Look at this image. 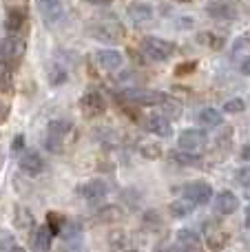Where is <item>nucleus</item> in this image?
Returning a JSON list of instances; mask_svg holds the SVG:
<instances>
[{
  "label": "nucleus",
  "mask_w": 250,
  "mask_h": 252,
  "mask_svg": "<svg viewBox=\"0 0 250 252\" xmlns=\"http://www.w3.org/2000/svg\"><path fill=\"white\" fill-rule=\"evenodd\" d=\"M239 197L235 195L233 190H221L215 195V213L221 215V217H228V215H235L239 210Z\"/></svg>",
  "instance_id": "nucleus-16"
},
{
  "label": "nucleus",
  "mask_w": 250,
  "mask_h": 252,
  "mask_svg": "<svg viewBox=\"0 0 250 252\" xmlns=\"http://www.w3.org/2000/svg\"><path fill=\"white\" fill-rule=\"evenodd\" d=\"M80 109L87 118H100L106 111V97L97 89H87L80 97Z\"/></svg>",
  "instance_id": "nucleus-10"
},
{
  "label": "nucleus",
  "mask_w": 250,
  "mask_h": 252,
  "mask_svg": "<svg viewBox=\"0 0 250 252\" xmlns=\"http://www.w3.org/2000/svg\"><path fill=\"white\" fill-rule=\"evenodd\" d=\"M208 144V135L202 128H184L177 135V146L180 151L190 153V155H202Z\"/></svg>",
  "instance_id": "nucleus-4"
},
{
  "label": "nucleus",
  "mask_w": 250,
  "mask_h": 252,
  "mask_svg": "<svg viewBox=\"0 0 250 252\" xmlns=\"http://www.w3.org/2000/svg\"><path fill=\"white\" fill-rule=\"evenodd\" d=\"M18 168H20V173L27 175V177H38L44 170V159L38 151L25 148V151L18 155Z\"/></svg>",
  "instance_id": "nucleus-11"
},
{
  "label": "nucleus",
  "mask_w": 250,
  "mask_h": 252,
  "mask_svg": "<svg viewBox=\"0 0 250 252\" xmlns=\"http://www.w3.org/2000/svg\"><path fill=\"white\" fill-rule=\"evenodd\" d=\"M239 73L250 75V56H246L242 62H239Z\"/></svg>",
  "instance_id": "nucleus-36"
},
{
  "label": "nucleus",
  "mask_w": 250,
  "mask_h": 252,
  "mask_svg": "<svg viewBox=\"0 0 250 252\" xmlns=\"http://www.w3.org/2000/svg\"><path fill=\"white\" fill-rule=\"evenodd\" d=\"M22 25H25V11L22 9H9L7 20H4V27L9 29V33H16Z\"/></svg>",
  "instance_id": "nucleus-25"
},
{
  "label": "nucleus",
  "mask_w": 250,
  "mask_h": 252,
  "mask_svg": "<svg viewBox=\"0 0 250 252\" xmlns=\"http://www.w3.org/2000/svg\"><path fill=\"white\" fill-rule=\"evenodd\" d=\"M197 124L204 126V128H217V126L224 124V118H221V111L213 109V106H206L197 113Z\"/></svg>",
  "instance_id": "nucleus-21"
},
{
  "label": "nucleus",
  "mask_w": 250,
  "mask_h": 252,
  "mask_svg": "<svg viewBox=\"0 0 250 252\" xmlns=\"http://www.w3.org/2000/svg\"><path fill=\"white\" fill-rule=\"evenodd\" d=\"M197 42L204 44V47H211V49L224 47V38L217 35V33H213V31H202V33H197Z\"/></svg>",
  "instance_id": "nucleus-27"
},
{
  "label": "nucleus",
  "mask_w": 250,
  "mask_h": 252,
  "mask_svg": "<svg viewBox=\"0 0 250 252\" xmlns=\"http://www.w3.org/2000/svg\"><path fill=\"white\" fill-rule=\"evenodd\" d=\"M11 69L13 66H9L7 62L0 60V91H7L11 87Z\"/></svg>",
  "instance_id": "nucleus-28"
},
{
  "label": "nucleus",
  "mask_w": 250,
  "mask_h": 252,
  "mask_svg": "<svg viewBox=\"0 0 250 252\" xmlns=\"http://www.w3.org/2000/svg\"><path fill=\"white\" fill-rule=\"evenodd\" d=\"M62 252H87V248H84L82 237H80V239L64 241V248H62Z\"/></svg>",
  "instance_id": "nucleus-33"
},
{
  "label": "nucleus",
  "mask_w": 250,
  "mask_h": 252,
  "mask_svg": "<svg viewBox=\"0 0 250 252\" xmlns=\"http://www.w3.org/2000/svg\"><path fill=\"white\" fill-rule=\"evenodd\" d=\"M71 130H73V122L64 118H56L47 124V130H44V142L42 146L47 148L49 153H60L64 148V142L69 139Z\"/></svg>",
  "instance_id": "nucleus-2"
},
{
  "label": "nucleus",
  "mask_w": 250,
  "mask_h": 252,
  "mask_svg": "<svg viewBox=\"0 0 250 252\" xmlns=\"http://www.w3.org/2000/svg\"><path fill=\"white\" fill-rule=\"evenodd\" d=\"M195 208H197V206L190 204V201H186V199H182V197H180V199H175L171 206H168V210H171V215H173L175 219H184V217H188V215L193 213Z\"/></svg>",
  "instance_id": "nucleus-24"
},
{
  "label": "nucleus",
  "mask_w": 250,
  "mask_h": 252,
  "mask_svg": "<svg viewBox=\"0 0 250 252\" xmlns=\"http://www.w3.org/2000/svg\"><path fill=\"white\" fill-rule=\"evenodd\" d=\"M27 51V42L18 33H9L7 38L0 40V60L7 62L9 66L18 64Z\"/></svg>",
  "instance_id": "nucleus-6"
},
{
  "label": "nucleus",
  "mask_w": 250,
  "mask_h": 252,
  "mask_svg": "<svg viewBox=\"0 0 250 252\" xmlns=\"http://www.w3.org/2000/svg\"><path fill=\"white\" fill-rule=\"evenodd\" d=\"M199 157H202V155H190V153H184V151L173 153V159L180 161V164H197Z\"/></svg>",
  "instance_id": "nucleus-32"
},
{
  "label": "nucleus",
  "mask_w": 250,
  "mask_h": 252,
  "mask_svg": "<svg viewBox=\"0 0 250 252\" xmlns=\"http://www.w3.org/2000/svg\"><path fill=\"white\" fill-rule=\"evenodd\" d=\"M182 104H180V100H175V97H171V95H166V100L159 104V113H164L168 120H177V118H182Z\"/></svg>",
  "instance_id": "nucleus-23"
},
{
  "label": "nucleus",
  "mask_w": 250,
  "mask_h": 252,
  "mask_svg": "<svg viewBox=\"0 0 250 252\" xmlns=\"http://www.w3.org/2000/svg\"><path fill=\"white\" fill-rule=\"evenodd\" d=\"M177 2H190V0H177Z\"/></svg>",
  "instance_id": "nucleus-44"
},
{
  "label": "nucleus",
  "mask_w": 250,
  "mask_h": 252,
  "mask_svg": "<svg viewBox=\"0 0 250 252\" xmlns=\"http://www.w3.org/2000/svg\"><path fill=\"white\" fill-rule=\"evenodd\" d=\"M7 252H27V250L22 248V246H18V244H16V246H11V248H9Z\"/></svg>",
  "instance_id": "nucleus-41"
},
{
  "label": "nucleus",
  "mask_w": 250,
  "mask_h": 252,
  "mask_svg": "<svg viewBox=\"0 0 250 252\" xmlns=\"http://www.w3.org/2000/svg\"><path fill=\"white\" fill-rule=\"evenodd\" d=\"M75 192H78L89 206H97L109 197V184H106L104 179H89V182L80 184V186L75 188Z\"/></svg>",
  "instance_id": "nucleus-7"
},
{
  "label": "nucleus",
  "mask_w": 250,
  "mask_h": 252,
  "mask_svg": "<svg viewBox=\"0 0 250 252\" xmlns=\"http://www.w3.org/2000/svg\"><path fill=\"white\" fill-rule=\"evenodd\" d=\"M82 2H89V4H97V7H102V4H111L113 0H82Z\"/></svg>",
  "instance_id": "nucleus-39"
},
{
  "label": "nucleus",
  "mask_w": 250,
  "mask_h": 252,
  "mask_svg": "<svg viewBox=\"0 0 250 252\" xmlns=\"http://www.w3.org/2000/svg\"><path fill=\"white\" fill-rule=\"evenodd\" d=\"M239 157H242L244 161H250V142L242 146V153H239Z\"/></svg>",
  "instance_id": "nucleus-38"
},
{
  "label": "nucleus",
  "mask_w": 250,
  "mask_h": 252,
  "mask_svg": "<svg viewBox=\"0 0 250 252\" xmlns=\"http://www.w3.org/2000/svg\"><path fill=\"white\" fill-rule=\"evenodd\" d=\"M89 35L97 42L104 44H118L124 38V25L115 13H100V16L89 20Z\"/></svg>",
  "instance_id": "nucleus-1"
},
{
  "label": "nucleus",
  "mask_w": 250,
  "mask_h": 252,
  "mask_svg": "<svg viewBox=\"0 0 250 252\" xmlns=\"http://www.w3.org/2000/svg\"><path fill=\"white\" fill-rule=\"evenodd\" d=\"M244 109H246V102L242 97H233V100H228L224 104V113H242Z\"/></svg>",
  "instance_id": "nucleus-31"
},
{
  "label": "nucleus",
  "mask_w": 250,
  "mask_h": 252,
  "mask_svg": "<svg viewBox=\"0 0 250 252\" xmlns=\"http://www.w3.org/2000/svg\"><path fill=\"white\" fill-rule=\"evenodd\" d=\"M146 130H149L151 135H157V137H171L173 124L164 113H153L146 120Z\"/></svg>",
  "instance_id": "nucleus-20"
},
{
  "label": "nucleus",
  "mask_w": 250,
  "mask_h": 252,
  "mask_svg": "<svg viewBox=\"0 0 250 252\" xmlns=\"http://www.w3.org/2000/svg\"><path fill=\"white\" fill-rule=\"evenodd\" d=\"M206 13L213 20H235L239 16L237 7L230 0H211L206 4Z\"/></svg>",
  "instance_id": "nucleus-14"
},
{
  "label": "nucleus",
  "mask_w": 250,
  "mask_h": 252,
  "mask_svg": "<svg viewBox=\"0 0 250 252\" xmlns=\"http://www.w3.org/2000/svg\"><path fill=\"white\" fill-rule=\"evenodd\" d=\"M111 252H142V250H137V248H131V246H124V244H115L113 246V250H111Z\"/></svg>",
  "instance_id": "nucleus-37"
},
{
  "label": "nucleus",
  "mask_w": 250,
  "mask_h": 252,
  "mask_svg": "<svg viewBox=\"0 0 250 252\" xmlns=\"http://www.w3.org/2000/svg\"><path fill=\"white\" fill-rule=\"evenodd\" d=\"M2 115H4V106L0 104V118H2Z\"/></svg>",
  "instance_id": "nucleus-43"
},
{
  "label": "nucleus",
  "mask_w": 250,
  "mask_h": 252,
  "mask_svg": "<svg viewBox=\"0 0 250 252\" xmlns=\"http://www.w3.org/2000/svg\"><path fill=\"white\" fill-rule=\"evenodd\" d=\"M53 232L51 228L47 226V223H42V226H35L33 232H31V248L33 252H49L51 250V244H53Z\"/></svg>",
  "instance_id": "nucleus-19"
},
{
  "label": "nucleus",
  "mask_w": 250,
  "mask_h": 252,
  "mask_svg": "<svg viewBox=\"0 0 250 252\" xmlns=\"http://www.w3.org/2000/svg\"><path fill=\"white\" fill-rule=\"evenodd\" d=\"M230 2H237V4H248V7H250V0H230Z\"/></svg>",
  "instance_id": "nucleus-42"
},
{
  "label": "nucleus",
  "mask_w": 250,
  "mask_h": 252,
  "mask_svg": "<svg viewBox=\"0 0 250 252\" xmlns=\"http://www.w3.org/2000/svg\"><path fill=\"white\" fill-rule=\"evenodd\" d=\"M22 151H25V135H16L11 142V153L13 155H20Z\"/></svg>",
  "instance_id": "nucleus-35"
},
{
  "label": "nucleus",
  "mask_w": 250,
  "mask_h": 252,
  "mask_svg": "<svg viewBox=\"0 0 250 252\" xmlns=\"http://www.w3.org/2000/svg\"><path fill=\"white\" fill-rule=\"evenodd\" d=\"M140 47L142 53L146 56V60L151 62H166L175 56V44L171 40L159 38V35H146Z\"/></svg>",
  "instance_id": "nucleus-3"
},
{
  "label": "nucleus",
  "mask_w": 250,
  "mask_h": 252,
  "mask_svg": "<svg viewBox=\"0 0 250 252\" xmlns=\"http://www.w3.org/2000/svg\"><path fill=\"white\" fill-rule=\"evenodd\" d=\"M144 228L146 230H159V228H162V217H159V213L149 210V213L144 215Z\"/></svg>",
  "instance_id": "nucleus-29"
},
{
  "label": "nucleus",
  "mask_w": 250,
  "mask_h": 252,
  "mask_svg": "<svg viewBox=\"0 0 250 252\" xmlns=\"http://www.w3.org/2000/svg\"><path fill=\"white\" fill-rule=\"evenodd\" d=\"M126 13H128V18H131V22H133V25L142 27V25H146V22H151V20H153V16H155V9L151 7L149 2H142V0H135V2H131V4H128Z\"/></svg>",
  "instance_id": "nucleus-18"
},
{
  "label": "nucleus",
  "mask_w": 250,
  "mask_h": 252,
  "mask_svg": "<svg viewBox=\"0 0 250 252\" xmlns=\"http://www.w3.org/2000/svg\"><path fill=\"white\" fill-rule=\"evenodd\" d=\"M95 62L102 71H120L124 66V56L118 49H97Z\"/></svg>",
  "instance_id": "nucleus-13"
},
{
  "label": "nucleus",
  "mask_w": 250,
  "mask_h": 252,
  "mask_svg": "<svg viewBox=\"0 0 250 252\" xmlns=\"http://www.w3.org/2000/svg\"><path fill=\"white\" fill-rule=\"evenodd\" d=\"M244 221H246V228L250 230V204L246 206V210H244Z\"/></svg>",
  "instance_id": "nucleus-40"
},
{
  "label": "nucleus",
  "mask_w": 250,
  "mask_h": 252,
  "mask_svg": "<svg viewBox=\"0 0 250 252\" xmlns=\"http://www.w3.org/2000/svg\"><path fill=\"white\" fill-rule=\"evenodd\" d=\"M13 223L20 230H33L35 228V219L27 206H16V213H13Z\"/></svg>",
  "instance_id": "nucleus-22"
},
{
  "label": "nucleus",
  "mask_w": 250,
  "mask_h": 252,
  "mask_svg": "<svg viewBox=\"0 0 250 252\" xmlns=\"http://www.w3.org/2000/svg\"><path fill=\"white\" fill-rule=\"evenodd\" d=\"M11 246H16V239H13L11 232H0V252H7Z\"/></svg>",
  "instance_id": "nucleus-34"
},
{
  "label": "nucleus",
  "mask_w": 250,
  "mask_h": 252,
  "mask_svg": "<svg viewBox=\"0 0 250 252\" xmlns=\"http://www.w3.org/2000/svg\"><path fill=\"white\" fill-rule=\"evenodd\" d=\"M47 80L51 87H62V84L69 82V66L64 60L60 58H53L47 62Z\"/></svg>",
  "instance_id": "nucleus-17"
},
{
  "label": "nucleus",
  "mask_w": 250,
  "mask_h": 252,
  "mask_svg": "<svg viewBox=\"0 0 250 252\" xmlns=\"http://www.w3.org/2000/svg\"><path fill=\"white\" fill-rule=\"evenodd\" d=\"M173 248H175V252H204V239L193 228H180L175 232Z\"/></svg>",
  "instance_id": "nucleus-9"
},
{
  "label": "nucleus",
  "mask_w": 250,
  "mask_h": 252,
  "mask_svg": "<svg viewBox=\"0 0 250 252\" xmlns=\"http://www.w3.org/2000/svg\"><path fill=\"white\" fill-rule=\"evenodd\" d=\"M204 232H206V241L213 250H221L226 246V241H228V235H226V230L221 228V223L217 219L204 221Z\"/></svg>",
  "instance_id": "nucleus-15"
},
{
  "label": "nucleus",
  "mask_w": 250,
  "mask_h": 252,
  "mask_svg": "<svg viewBox=\"0 0 250 252\" xmlns=\"http://www.w3.org/2000/svg\"><path fill=\"white\" fill-rule=\"evenodd\" d=\"M137 151H140V155L144 157V159H159L162 157V146H159L157 142H140V146H137Z\"/></svg>",
  "instance_id": "nucleus-26"
},
{
  "label": "nucleus",
  "mask_w": 250,
  "mask_h": 252,
  "mask_svg": "<svg viewBox=\"0 0 250 252\" xmlns=\"http://www.w3.org/2000/svg\"><path fill=\"white\" fill-rule=\"evenodd\" d=\"M235 182L244 188H250V166H242L235 170Z\"/></svg>",
  "instance_id": "nucleus-30"
},
{
  "label": "nucleus",
  "mask_w": 250,
  "mask_h": 252,
  "mask_svg": "<svg viewBox=\"0 0 250 252\" xmlns=\"http://www.w3.org/2000/svg\"><path fill=\"white\" fill-rule=\"evenodd\" d=\"M120 95L126 102H131V104H140V106H159L166 100V93L155 91V89H142V87L124 89Z\"/></svg>",
  "instance_id": "nucleus-5"
},
{
  "label": "nucleus",
  "mask_w": 250,
  "mask_h": 252,
  "mask_svg": "<svg viewBox=\"0 0 250 252\" xmlns=\"http://www.w3.org/2000/svg\"><path fill=\"white\" fill-rule=\"evenodd\" d=\"M182 199L190 201L195 206H204L213 199V186L204 179H195V182H188L186 186H182Z\"/></svg>",
  "instance_id": "nucleus-8"
},
{
  "label": "nucleus",
  "mask_w": 250,
  "mask_h": 252,
  "mask_svg": "<svg viewBox=\"0 0 250 252\" xmlns=\"http://www.w3.org/2000/svg\"><path fill=\"white\" fill-rule=\"evenodd\" d=\"M40 18L47 27H56L64 18V0H35Z\"/></svg>",
  "instance_id": "nucleus-12"
}]
</instances>
